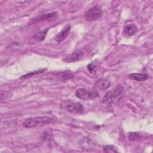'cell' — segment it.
I'll return each mask as SVG.
<instances>
[{
  "label": "cell",
  "instance_id": "6da1fadb",
  "mask_svg": "<svg viewBox=\"0 0 153 153\" xmlns=\"http://www.w3.org/2000/svg\"><path fill=\"white\" fill-rule=\"evenodd\" d=\"M56 121V119L50 117H36L26 119L22 123V126L25 128L40 127L51 123H54Z\"/></svg>",
  "mask_w": 153,
  "mask_h": 153
},
{
  "label": "cell",
  "instance_id": "7a4b0ae2",
  "mask_svg": "<svg viewBox=\"0 0 153 153\" xmlns=\"http://www.w3.org/2000/svg\"><path fill=\"white\" fill-rule=\"evenodd\" d=\"M124 91V88L121 85H116L106 93L102 102L106 105H110L118 102L123 97Z\"/></svg>",
  "mask_w": 153,
  "mask_h": 153
},
{
  "label": "cell",
  "instance_id": "3957f363",
  "mask_svg": "<svg viewBox=\"0 0 153 153\" xmlns=\"http://www.w3.org/2000/svg\"><path fill=\"white\" fill-rule=\"evenodd\" d=\"M61 107L65 111L74 114H81L84 111V107L81 103L74 102L70 100L63 101L61 104Z\"/></svg>",
  "mask_w": 153,
  "mask_h": 153
},
{
  "label": "cell",
  "instance_id": "277c9868",
  "mask_svg": "<svg viewBox=\"0 0 153 153\" xmlns=\"http://www.w3.org/2000/svg\"><path fill=\"white\" fill-rule=\"evenodd\" d=\"M103 15V11L102 8L96 5L87 10L83 15L84 20L87 22H93L99 19Z\"/></svg>",
  "mask_w": 153,
  "mask_h": 153
},
{
  "label": "cell",
  "instance_id": "5b68a950",
  "mask_svg": "<svg viewBox=\"0 0 153 153\" xmlns=\"http://www.w3.org/2000/svg\"><path fill=\"white\" fill-rule=\"evenodd\" d=\"M75 96L79 99L83 100H93L99 96L97 90H88L85 88H79L75 91Z\"/></svg>",
  "mask_w": 153,
  "mask_h": 153
},
{
  "label": "cell",
  "instance_id": "8992f818",
  "mask_svg": "<svg viewBox=\"0 0 153 153\" xmlns=\"http://www.w3.org/2000/svg\"><path fill=\"white\" fill-rule=\"evenodd\" d=\"M85 51L82 49H78L65 56L63 59V60L68 63H72L77 62L81 60L84 56Z\"/></svg>",
  "mask_w": 153,
  "mask_h": 153
},
{
  "label": "cell",
  "instance_id": "52a82bcc",
  "mask_svg": "<svg viewBox=\"0 0 153 153\" xmlns=\"http://www.w3.org/2000/svg\"><path fill=\"white\" fill-rule=\"evenodd\" d=\"M71 25L68 24L65 25L63 28L62 29V30L56 35L55 37V41L57 42H61L63 41H64L66 37L68 36L69 33L71 30Z\"/></svg>",
  "mask_w": 153,
  "mask_h": 153
},
{
  "label": "cell",
  "instance_id": "ba28073f",
  "mask_svg": "<svg viewBox=\"0 0 153 153\" xmlns=\"http://www.w3.org/2000/svg\"><path fill=\"white\" fill-rule=\"evenodd\" d=\"M74 77V74L69 71H62L54 74L53 78L55 79L60 80V81H65L68 79H72Z\"/></svg>",
  "mask_w": 153,
  "mask_h": 153
},
{
  "label": "cell",
  "instance_id": "9c48e42d",
  "mask_svg": "<svg viewBox=\"0 0 153 153\" xmlns=\"http://www.w3.org/2000/svg\"><path fill=\"white\" fill-rule=\"evenodd\" d=\"M110 85L111 82L108 79L105 78H100L96 82L94 87L101 90H105L109 87Z\"/></svg>",
  "mask_w": 153,
  "mask_h": 153
},
{
  "label": "cell",
  "instance_id": "30bf717a",
  "mask_svg": "<svg viewBox=\"0 0 153 153\" xmlns=\"http://www.w3.org/2000/svg\"><path fill=\"white\" fill-rule=\"evenodd\" d=\"M57 13L56 11L47 13V14H42L38 17L35 18L33 22H38V21H41V20H51L55 19L57 17Z\"/></svg>",
  "mask_w": 153,
  "mask_h": 153
},
{
  "label": "cell",
  "instance_id": "8fae6325",
  "mask_svg": "<svg viewBox=\"0 0 153 153\" xmlns=\"http://www.w3.org/2000/svg\"><path fill=\"white\" fill-rule=\"evenodd\" d=\"M128 77L136 81H145L149 78V75L143 73H132L128 75Z\"/></svg>",
  "mask_w": 153,
  "mask_h": 153
},
{
  "label": "cell",
  "instance_id": "7c38bea8",
  "mask_svg": "<svg viewBox=\"0 0 153 153\" xmlns=\"http://www.w3.org/2000/svg\"><path fill=\"white\" fill-rule=\"evenodd\" d=\"M137 31V28L136 25L131 23V24H127L124 27V33L128 35L131 36L135 34Z\"/></svg>",
  "mask_w": 153,
  "mask_h": 153
},
{
  "label": "cell",
  "instance_id": "4fadbf2b",
  "mask_svg": "<svg viewBox=\"0 0 153 153\" xmlns=\"http://www.w3.org/2000/svg\"><path fill=\"white\" fill-rule=\"evenodd\" d=\"M48 30V29H46L44 30H42V31H41V32L37 33L34 36L35 39L36 41H43L44 39L45 36H46V34H47V32Z\"/></svg>",
  "mask_w": 153,
  "mask_h": 153
},
{
  "label": "cell",
  "instance_id": "5bb4252c",
  "mask_svg": "<svg viewBox=\"0 0 153 153\" xmlns=\"http://www.w3.org/2000/svg\"><path fill=\"white\" fill-rule=\"evenodd\" d=\"M98 66L99 65H98V63L97 62V61H94V62H93L89 63L87 65V69L91 73L95 72L98 68Z\"/></svg>",
  "mask_w": 153,
  "mask_h": 153
},
{
  "label": "cell",
  "instance_id": "9a60e30c",
  "mask_svg": "<svg viewBox=\"0 0 153 153\" xmlns=\"http://www.w3.org/2000/svg\"><path fill=\"white\" fill-rule=\"evenodd\" d=\"M103 151L105 152H118L117 147L113 145H106L103 147Z\"/></svg>",
  "mask_w": 153,
  "mask_h": 153
},
{
  "label": "cell",
  "instance_id": "2e32d148",
  "mask_svg": "<svg viewBox=\"0 0 153 153\" xmlns=\"http://www.w3.org/2000/svg\"><path fill=\"white\" fill-rule=\"evenodd\" d=\"M128 139L130 140H135L140 137V134L137 132H132L130 133L128 136Z\"/></svg>",
  "mask_w": 153,
  "mask_h": 153
}]
</instances>
